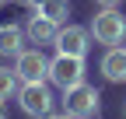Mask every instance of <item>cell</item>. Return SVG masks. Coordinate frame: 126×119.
Segmentation results:
<instances>
[{
    "label": "cell",
    "instance_id": "30bf717a",
    "mask_svg": "<svg viewBox=\"0 0 126 119\" xmlns=\"http://www.w3.org/2000/svg\"><path fill=\"white\" fill-rule=\"evenodd\" d=\"M18 74H14L11 67H0V102H4V98H11L14 91H18Z\"/></svg>",
    "mask_w": 126,
    "mask_h": 119
},
{
    "label": "cell",
    "instance_id": "2e32d148",
    "mask_svg": "<svg viewBox=\"0 0 126 119\" xmlns=\"http://www.w3.org/2000/svg\"><path fill=\"white\" fill-rule=\"evenodd\" d=\"M0 4H4V0H0Z\"/></svg>",
    "mask_w": 126,
    "mask_h": 119
},
{
    "label": "cell",
    "instance_id": "5bb4252c",
    "mask_svg": "<svg viewBox=\"0 0 126 119\" xmlns=\"http://www.w3.org/2000/svg\"><path fill=\"white\" fill-rule=\"evenodd\" d=\"M25 4H32V7H35V11H39V7L46 4V0H25Z\"/></svg>",
    "mask_w": 126,
    "mask_h": 119
},
{
    "label": "cell",
    "instance_id": "9c48e42d",
    "mask_svg": "<svg viewBox=\"0 0 126 119\" xmlns=\"http://www.w3.org/2000/svg\"><path fill=\"white\" fill-rule=\"evenodd\" d=\"M102 74H105V81H112V84H123L126 81V49L112 46L105 56H102Z\"/></svg>",
    "mask_w": 126,
    "mask_h": 119
},
{
    "label": "cell",
    "instance_id": "52a82bcc",
    "mask_svg": "<svg viewBox=\"0 0 126 119\" xmlns=\"http://www.w3.org/2000/svg\"><path fill=\"white\" fill-rule=\"evenodd\" d=\"M25 35L35 42V46H53L56 35H60V21L46 18V14H35V18H28V25H25Z\"/></svg>",
    "mask_w": 126,
    "mask_h": 119
},
{
    "label": "cell",
    "instance_id": "9a60e30c",
    "mask_svg": "<svg viewBox=\"0 0 126 119\" xmlns=\"http://www.w3.org/2000/svg\"><path fill=\"white\" fill-rule=\"evenodd\" d=\"M0 119H7V109H4V102H0Z\"/></svg>",
    "mask_w": 126,
    "mask_h": 119
},
{
    "label": "cell",
    "instance_id": "4fadbf2b",
    "mask_svg": "<svg viewBox=\"0 0 126 119\" xmlns=\"http://www.w3.org/2000/svg\"><path fill=\"white\" fill-rule=\"evenodd\" d=\"M46 119H74V116H70V112H49Z\"/></svg>",
    "mask_w": 126,
    "mask_h": 119
},
{
    "label": "cell",
    "instance_id": "277c9868",
    "mask_svg": "<svg viewBox=\"0 0 126 119\" xmlns=\"http://www.w3.org/2000/svg\"><path fill=\"white\" fill-rule=\"evenodd\" d=\"M49 81L60 88V91H67V88L81 84V81H84V56L56 53V56L49 60Z\"/></svg>",
    "mask_w": 126,
    "mask_h": 119
},
{
    "label": "cell",
    "instance_id": "8fae6325",
    "mask_svg": "<svg viewBox=\"0 0 126 119\" xmlns=\"http://www.w3.org/2000/svg\"><path fill=\"white\" fill-rule=\"evenodd\" d=\"M39 14H46V18H53V21H63L70 14V4L67 0H46V4L39 7Z\"/></svg>",
    "mask_w": 126,
    "mask_h": 119
},
{
    "label": "cell",
    "instance_id": "7a4b0ae2",
    "mask_svg": "<svg viewBox=\"0 0 126 119\" xmlns=\"http://www.w3.org/2000/svg\"><path fill=\"white\" fill-rule=\"evenodd\" d=\"M91 35H94V42H102V46H119L126 39V18L116 7H102L94 14V21H91Z\"/></svg>",
    "mask_w": 126,
    "mask_h": 119
},
{
    "label": "cell",
    "instance_id": "8992f818",
    "mask_svg": "<svg viewBox=\"0 0 126 119\" xmlns=\"http://www.w3.org/2000/svg\"><path fill=\"white\" fill-rule=\"evenodd\" d=\"M88 39L91 32L88 28H77V25H60V35H56V53H67V56H88Z\"/></svg>",
    "mask_w": 126,
    "mask_h": 119
},
{
    "label": "cell",
    "instance_id": "7c38bea8",
    "mask_svg": "<svg viewBox=\"0 0 126 119\" xmlns=\"http://www.w3.org/2000/svg\"><path fill=\"white\" fill-rule=\"evenodd\" d=\"M94 4H98V7H119L123 0H94Z\"/></svg>",
    "mask_w": 126,
    "mask_h": 119
},
{
    "label": "cell",
    "instance_id": "5b68a950",
    "mask_svg": "<svg viewBox=\"0 0 126 119\" xmlns=\"http://www.w3.org/2000/svg\"><path fill=\"white\" fill-rule=\"evenodd\" d=\"M14 74H18L21 84L46 81V77H49V60L42 56V49H21L18 56H14Z\"/></svg>",
    "mask_w": 126,
    "mask_h": 119
},
{
    "label": "cell",
    "instance_id": "ba28073f",
    "mask_svg": "<svg viewBox=\"0 0 126 119\" xmlns=\"http://www.w3.org/2000/svg\"><path fill=\"white\" fill-rule=\"evenodd\" d=\"M25 28H18L14 21H0V56H18L25 49Z\"/></svg>",
    "mask_w": 126,
    "mask_h": 119
},
{
    "label": "cell",
    "instance_id": "3957f363",
    "mask_svg": "<svg viewBox=\"0 0 126 119\" xmlns=\"http://www.w3.org/2000/svg\"><path fill=\"white\" fill-rule=\"evenodd\" d=\"M18 102H21V112L32 119H46L53 112V91L46 88V81H28L18 88Z\"/></svg>",
    "mask_w": 126,
    "mask_h": 119
},
{
    "label": "cell",
    "instance_id": "6da1fadb",
    "mask_svg": "<svg viewBox=\"0 0 126 119\" xmlns=\"http://www.w3.org/2000/svg\"><path fill=\"white\" fill-rule=\"evenodd\" d=\"M98 105H102L98 91L91 84H84V81L63 91V112H70L74 119H94L98 116Z\"/></svg>",
    "mask_w": 126,
    "mask_h": 119
}]
</instances>
